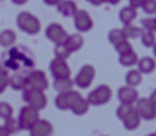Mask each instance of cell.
<instances>
[{"label": "cell", "mask_w": 156, "mask_h": 136, "mask_svg": "<svg viewBox=\"0 0 156 136\" xmlns=\"http://www.w3.org/2000/svg\"><path fill=\"white\" fill-rule=\"evenodd\" d=\"M16 24L22 32L27 34H37L40 32V20L29 12H20L16 17Z\"/></svg>", "instance_id": "obj_1"}, {"label": "cell", "mask_w": 156, "mask_h": 136, "mask_svg": "<svg viewBox=\"0 0 156 136\" xmlns=\"http://www.w3.org/2000/svg\"><path fill=\"white\" fill-rule=\"evenodd\" d=\"M22 92H23V95H22L23 100L27 103V106H32L39 112L48 106V98H46L44 92H42V90H36L26 86Z\"/></svg>", "instance_id": "obj_2"}, {"label": "cell", "mask_w": 156, "mask_h": 136, "mask_svg": "<svg viewBox=\"0 0 156 136\" xmlns=\"http://www.w3.org/2000/svg\"><path fill=\"white\" fill-rule=\"evenodd\" d=\"M86 99L90 106H103L112 99V89L108 84H99L98 88L90 90Z\"/></svg>", "instance_id": "obj_3"}, {"label": "cell", "mask_w": 156, "mask_h": 136, "mask_svg": "<svg viewBox=\"0 0 156 136\" xmlns=\"http://www.w3.org/2000/svg\"><path fill=\"white\" fill-rule=\"evenodd\" d=\"M40 119V115H39V110H36L32 106H23L20 109L19 116H17V120H19L20 125V131H30L32 126Z\"/></svg>", "instance_id": "obj_4"}, {"label": "cell", "mask_w": 156, "mask_h": 136, "mask_svg": "<svg viewBox=\"0 0 156 136\" xmlns=\"http://www.w3.org/2000/svg\"><path fill=\"white\" fill-rule=\"evenodd\" d=\"M96 76V70L92 65H83L80 67V70L77 72V75L73 79L75 86H77L79 89H87L90 88V84L93 83Z\"/></svg>", "instance_id": "obj_5"}, {"label": "cell", "mask_w": 156, "mask_h": 136, "mask_svg": "<svg viewBox=\"0 0 156 136\" xmlns=\"http://www.w3.org/2000/svg\"><path fill=\"white\" fill-rule=\"evenodd\" d=\"M135 110L140 116L142 120H155L156 119V106L152 103L149 98H139L135 103Z\"/></svg>", "instance_id": "obj_6"}, {"label": "cell", "mask_w": 156, "mask_h": 136, "mask_svg": "<svg viewBox=\"0 0 156 136\" xmlns=\"http://www.w3.org/2000/svg\"><path fill=\"white\" fill-rule=\"evenodd\" d=\"M49 70L52 73L53 79H67L72 75L70 66L67 65V62L56 57H53L52 62L49 63Z\"/></svg>", "instance_id": "obj_7"}, {"label": "cell", "mask_w": 156, "mask_h": 136, "mask_svg": "<svg viewBox=\"0 0 156 136\" xmlns=\"http://www.w3.org/2000/svg\"><path fill=\"white\" fill-rule=\"evenodd\" d=\"M26 82H27V86L32 88V89L36 90H44L49 88V80L48 76L43 70H32L29 72V75L26 76Z\"/></svg>", "instance_id": "obj_8"}, {"label": "cell", "mask_w": 156, "mask_h": 136, "mask_svg": "<svg viewBox=\"0 0 156 136\" xmlns=\"http://www.w3.org/2000/svg\"><path fill=\"white\" fill-rule=\"evenodd\" d=\"M73 24L77 33H87L93 29V19L86 10H77L73 16Z\"/></svg>", "instance_id": "obj_9"}, {"label": "cell", "mask_w": 156, "mask_h": 136, "mask_svg": "<svg viewBox=\"0 0 156 136\" xmlns=\"http://www.w3.org/2000/svg\"><path fill=\"white\" fill-rule=\"evenodd\" d=\"M46 38H48L52 43H55V45H57V43H63L67 38V32L62 24L50 23L48 27H46Z\"/></svg>", "instance_id": "obj_10"}, {"label": "cell", "mask_w": 156, "mask_h": 136, "mask_svg": "<svg viewBox=\"0 0 156 136\" xmlns=\"http://www.w3.org/2000/svg\"><path fill=\"white\" fill-rule=\"evenodd\" d=\"M118 99L120 103L126 105H135L136 100L139 99V93H137L136 88H130V86H122L118 89Z\"/></svg>", "instance_id": "obj_11"}, {"label": "cell", "mask_w": 156, "mask_h": 136, "mask_svg": "<svg viewBox=\"0 0 156 136\" xmlns=\"http://www.w3.org/2000/svg\"><path fill=\"white\" fill-rule=\"evenodd\" d=\"M29 133L30 136H50L53 133V125L46 119H39L29 131Z\"/></svg>", "instance_id": "obj_12"}, {"label": "cell", "mask_w": 156, "mask_h": 136, "mask_svg": "<svg viewBox=\"0 0 156 136\" xmlns=\"http://www.w3.org/2000/svg\"><path fill=\"white\" fill-rule=\"evenodd\" d=\"M85 43V39L82 36V33H73V34H67L65 45L67 46V49L70 50V53L79 52Z\"/></svg>", "instance_id": "obj_13"}, {"label": "cell", "mask_w": 156, "mask_h": 136, "mask_svg": "<svg viewBox=\"0 0 156 136\" xmlns=\"http://www.w3.org/2000/svg\"><path fill=\"white\" fill-rule=\"evenodd\" d=\"M136 65H137V70L140 72L142 75H151L156 69V62H155V59L151 56L139 57V60H137Z\"/></svg>", "instance_id": "obj_14"}, {"label": "cell", "mask_w": 156, "mask_h": 136, "mask_svg": "<svg viewBox=\"0 0 156 136\" xmlns=\"http://www.w3.org/2000/svg\"><path fill=\"white\" fill-rule=\"evenodd\" d=\"M56 7H57V12L62 16H65V17H73L75 13L79 10L77 9V5H76L73 0H62Z\"/></svg>", "instance_id": "obj_15"}, {"label": "cell", "mask_w": 156, "mask_h": 136, "mask_svg": "<svg viewBox=\"0 0 156 136\" xmlns=\"http://www.w3.org/2000/svg\"><path fill=\"white\" fill-rule=\"evenodd\" d=\"M140 122H142V119H140V116L137 115V112L135 109L125 119H122V125L126 131H136L139 127V125H140Z\"/></svg>", "instance_id": "obj_16"}, {"label": "cell", "mask_w": 156, "mask_h": 136, "mask_svg": "<svg viewBox=\"0 0 156 136\" xmlns=\"http://www.w3.org/2000/svg\"><path fill=\"white\" fill-rule=\"evenodd\" d=\"M136 17H137V12L135 9H132L130 6H126V7L120 9V12H119V20H120L122 24L133 23V20Z\"/></svg>", "instance_id": "obj_17"}, {"label": "cell", "mask_w": 156, "mask_h": 136, "mask_svg": "<svg viewBox=\"0 0 156 136\" xmlns=\"http://www.w3.org/2000/svg\"><path fill=\"white\" fill-rule=\"evenodd\" d=\"M53 88L57 93H65V92H69L75 88V83H73V79L72 77H67V79H55L53 80Z\"/></svg>", "instance_id": "obj_18"}, {"label": "cell", "mask_w": 156, "mask_h": 136, "mask_svg": "<svg viewBox=\"0 0 156 136\" xmlns=\"http://www.w3.org/2000/svg\"><path fill=\"white\" fill-rule=\"evenodd\" d=\"M89 108H90V103L87 102V99L82 96V98L73 105V108L70 109V112L73 113V115H76V116H83V115H86V113L89 112Z\"/></svg>", "instance_id": "obj_19"}, {"label": "cell", "mask_w": 156, "mask_h": 136, "mask_svg": "<svg viewBox=\"0 0 156 136\" xmlns=\"http://www.w3.org/2000/svg\"><path fill=\"white\" fill-rule=\"evenodd\" d=\"M125 82H126V86L137 88L140 84V82H142V73L137 69H130L125 76Z\"/></svg>", "instance_id": "obj_20"}, {"label": "cell", "mask_w": 156, "mask_h": 136, "mask_svg": "<svg viewBox=\"0 0 156 136\" xmlns=\"http://www.w3.org/2000/svg\"><path fill=\"white\" fill-rule=\"evenodd\" d=\"M16 42V33L12 29H5L0 32V46L3 47H10L13 46Z\"/></svg>", "instance_id": "obj_21"}, {"label": "cell", "mask_w": 156, "mask_h": 136, "mask_svg": "<svg viewBox=\"0 0 156 136\" xmlns=\"http://www.w3.org/2000/svg\"><path fill=\"white\" fill-rule=\"evenodd\" d=\"M9 86L13 90H23L26 86H27V82H26V76L23 75H12L9 76Z\"/></svg>", "instance_id": "obj_22"}, {"label": "cell", "mask_w": 156, "mask_h": 136, "mask_svg": "<svg viewBox=\"0 0 156 136\" xmlns=\"http://www.w3.org/2000/svg\"><path fill=\"white\" fill-rule=\"evenodd\" d=\"M137 60H139V57L135 53V50L125 53V55H119V63L123 67H132V66H135L137 63Z\"/></svg>", "instance_id": "obj_23"}, {"label": "cell", "mask_w": 156, "mask_h": 136, "mask_svg": "<svg viewBox=\"0 0 156 136\" xmlns=\"http://www.w3.org/2000/svg\"><path fill=\"white\" fill-rule=\"evenodd\" d=\"M122 32H123V34H125V38L128 39V40H130V39H137L139 38L140 33H142V29L130 23V24H123Z\"/></svg>", "instance_id": "obj_24"}, {"label": "cell", "mask_w": 156, "mask_h": 136, "mask_svg": "<svg viewBox=\"0 0 156 136\" xmlns=\"http://www.w3.org/2000/svg\"><path fill=\"white\" fill-rule=\"evenodd\" d=\"M53 53H55V57H56V59H63V60H66L67 57L72 55L70 50H69V49H67V46L65 45V42L55 45Z\"/></svg>", "instance_id": "obj_25"}, {"label": "cell", "mask_w": 156, "mask_h": 136, "mask_svg": "<svg viewBox=\"0 0 156 136\" xmlns=\"http://www.w3.org/2000/svg\"><path fill=\"white\" fill-rule=\"evenodd\" d=\"M108 39L113 46L118 45V43H120V42H123V40H126V38H125V34H123V32H122V29H112V30H109Z\"/></svg>", "instance_id": "obj_26"}, {"label": "cell", "mask_w": 156, "mask_h": 136, "mask_svg": "<svg viewBox=\"0 0 156 136\" xmlns=\"http://www.w3.org/2000/svg\"><path fill=\"white\" fill-rule=\"evenodd\" d=\"M140 42H142V45L145 47H153L156 43V34L153 32H145V30H142V33H140Z\"/></svg>", "instance_id": "obj_27"}, {"label": "cell", "mask_w": 156, "mask_h": 136, "mask_svg": "<svg viewBox=\"0 0 156 136\" xmlns=\"http://www.w3.org/2000/svg\"><path fill=\"white\" fill-rule=\"evenodd\" d=\"M5 129L9 132L10 135H13V133H17L20 131V125H19V120L16 119V117H9V119H5Z\"/></svg>", "instance_id": "obj_28"}, {"label": "cell", "mask_w": 156, "mask_h": 136, "mask_svg": "<svg viewBox=\"0 0 156 136\" xmlns=\"http://www.w3.org/2000/svg\"><path fill=\"white\" fill-rule=\"evenodd\" d=\"M133 109H135V105H126V103H120L116 108V117H118L119 120H122L125 117L128 116L129 113L132 112Z\"/></svg>", "instance_id": "obj_29"}, {"label": "cell", "mask_w": 156, "mask_h": 136, "mask_svg": "<svg viewBox=\"0 0 156 136\" xmlns=\"http://www.w3.org/2000/svg\"><path fill=\"white\" fill-rule=\"evenodd\" d=\"M65 96H66V100H67V106H69V110H70L72 108H73V105L79 100V99L82 98L80 92H77V90L72 89L69 90V92H65Z\"/></svg>", "instance_id": "obj_30"}, {"label": "cell", "mask_w": 156, "mask_h": 136, "mask_svg": "<svg viewBox=\"0 0 156 136\" xmlns=\"http://www.w3.org/2000/svg\"><path fill=\"white\" fill-rule=\"evenodd\" d=\"M12 116H13V108H12V105L7 103V102H0V117L5 120V119H9Z\"/></svg>", "instance_id": "obj_31"}, {"label": "cell", "mask_w": 156, "mask_h": 136, "mask_svg": "<svg viewBox=\"0 0 156 136\" xmlns=\"http://www.w3.org/2000/svg\"><path fill=\"white\" fill-rule=\"evenodd\" d=\"M115 50H116L118 55H125V53H128V52H132L133 47H132V45H130V42L126 39V40L115 45Z\"/></svg>", "instance_id": "obj_32"}, {"label": "cell", "mask_w": 156, "mask_h": 136, "mask_svg": "<svg viewBox=\"0 0 156 136\" xmlns=\"http://www.w3.org/2000/svg\"><path fill=\"white\" fill-rule=\"evenodd\" d=\"M140 23H142V29L145 32H156V17H145Z\"/></svg>", "instance_id": "obj_33"}, {"label": "cell", "mask_w": 156, "mask_h": 136, "mask_svg": "<svg viewBox=\"0 0 156 136\" xmlns=\"http://www.w3.org/2000/svg\"><path fill=\"white\" fill-rule=\"evenodd\" d=\"M140 9L146 14H156V0H143Z\"/></svg>", "instance_id": "obj_34"}, {"label": "cell", "mask_w": 156, "mask_h": 136, "mask_svg": "<svg viewBox=\"0 0 156 136\" xmlns=\"http://www.w3.org/2000/svg\"><path fill=\"white\" fill-rule=\"evenodd\" d=\"M9 86V73L5 67L0 70V95L6 90V88Z\"/></svg>", "instance_id": "obj_35"}, {"label": "cell", "mask_w": 156, "mask_h": 136, "mask_svg": "<svg viewBox=\"0 0 156 136\" xmlns=\"http://www.w3.org/2000/svg\"><path fill=\"white\" fill-rule=\"evenodd\" d=\"M142 3H143V0H129V6H130L132 9H135V10L140 9Z\"/></svg>", "instance_id": "obj_36"}, {"label": "cell", "mask_w": 156, "mask_h": 136, "mask_svg": "<svg viewBox=\"0 0 156 136\" xmlns=\"http://www.w3.org/2000/svg\"><path fill=\"white\" fill-rule=\"evenodd\" d=\"M60 2L62 0H43V3L48 5V6H57Z\"/></svg>", "instance_id": "obj_37"}, {"label": "cell", "mask_w": 156, "mask_h": 136, "mask_svg": "<svg viewBox=\"0 0 156 136\" xmlns=\"http://www.w3.org/2000/svg\"><path fill=\"white\" fill-rule=\"evenodd\" d=\"M149 100H151L152 103L156 106V88L153 90H152V93H151V96H149Z\"/></svg>", "instance_id": "obj_38"}, {"label": "cell", "mask_w": 156, "mask_h": 136, "mask_svg": "<svg viewBox=\"0 0 156 136\" xmlns=\"http://www.w3.org/2000/svg\"><path fill=\"white\" fill-rule=\"evenodd\" d=\"M86 2H89L92 6H100V5H103V0H86Z\"/></svg>", "instance_id": "obj_39"}, {"label": "cell", "mask_w": 156, "mask_h": 136, "mask_svg": "<svg viewBox=\"0 0 156 136\" xmlns=\"http://www.w3.org/2000/svg\"><path fill=\"white\" fill-rule=\"evenodd\" d=\"M120 2V0H103V3H106V5H110V6H116Z\"/></svg>", "instance_id": "obj_40"}, {"label": "cell", "mask_w": 156, "mask_h": 136, "mask_svg": "<svg viewBox=\"0 0 156 136\" xmlns=\"http://www.w3.org/2000/svg\"><path fill=\"white\" fill-rule=\"evenodd\" d=\"M0 136H10V133L7 131H6L5 129V126H3V125H2V126H0Z\"/></svg>", "instance_id": "obj_41"}, {"label": "cell", "mask_w": 156, "mask_h": 136, "mask_svg": "<svg viewBox=\"0 0 156 136\" xmlns=\"http://www.w3.org/2000/svg\"><path fill=\"white\" fill-rule=\"evenodd\" d=\"M12 3H13V5L22 6V5H24V3H27V0H12Z\"/></svg>", "instance_id": "obj_42"}, {"label": "cell", "mask_w": 156, "mask_h": 136, "mask_svg": "<svg viewBox=\"0 0 156 136\" xmlns=\"http://www.w3.org/2000/svg\"><path fill=\"white\" fill-rule=\"evenodd\" d=\"M153 56H155V59H156V43H155V46H153Z\"/></svg>", "instance_id": "obj_43"}, {"label": "cell", "mask_w": 156, "mask_h": 136, "mask_svg": "<svg viewBox=\"0 0 156 136\" xmlns=\"http://www.w3.org/2000/svg\"><path fill=\"white\" fill-rule=\"evenodd\" d=\"M146 136H156V132H152V133H147Z\"/></svg>", "instance_id": "obj_44"}, {"label": "cell", "mask_w": 156, "mask_h": 136, "mask_svg": "<svg viewBox=\"0 0 156 136\" xmlns=\"http://www.w3.org/2000/svg\"><path fill=\"white\" fill-rule=\"evenodd\" d=\"M2 69H3V66H2V63H0V70H2Z\"/></svg>", "instance_id": "obj_45"}, {"label": "cell", "mask_w": 156, "mask_h": 136, "mask_svg": "<svg viewBox=\"0 0 156 136\" xmlns=\"http://www.w3.org/2000/svg\"><path fill=\"white\" fill-rule=\"evenodd\" d=\"M155 17H156V14H155Z\"/></svg>", "instance_id": "obj_46"}, {"label": "cell", "mask_w": 156, "mask_h": 136, "mask_svg": "<svg viewBox=\"0 0 156 136\" xmlns=\"http://www.w3.org/2000/svg\"><path fill=\"white\" fill-rule=\"evenodd\" d=\"M103 136H106V135H103Z\"/></svg>", "instance_id": "obj_47"}, {"label": "cell", "mask_w": 156, "mask_h": 136, "mask_svg": "<svg viewBox=\"0 0 156 136\" xmlns=\"http://www.w3.org/2000/svg\"><path fill=\"white\" fill-rule=\"evenodd\" d=\"M155 33H156V32H155Z\"/></svg>", "instance_id": "obj_48"}]
</instances>
